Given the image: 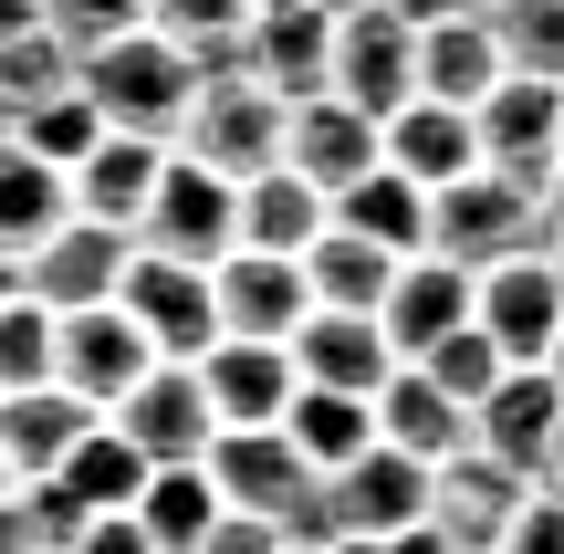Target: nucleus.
Wrapping results in <instances>:
<instances>
[{
  "label": "nucleus",
  "instance_id": "nucleus-1",
  "mask_svg": "<svg viewBox=\"0 0 564 554\" xmlns=\"http://www.w3.org/2000/svg\"><path fill=\"white\" fill-rule=\"evenodd\" d=\"M74 84L95 95V116L105 126H126V137H158V146H178V126H188V105H199V84H209V63L188 53V42H167V32H116V42H95V53L74 63Z\"/></svg>",
  "mask_w": 564,
  "mask_h": 554
},
{
  "label": "nucleus",
  "instance_id": "nucleus-2",
  "mask_svg": "<svg viewBox=\"0 0 564 554\" xmlns=\"http://www.w3.org/2000/svg\"><path fill=\"white\" fill-rule=\"evenodd\" d=\"M564 230V199L544 178H460V188H440L429 199V251H449V262H470V272H491V262H512V251H544Z\"/></svg>",
  "mask_w": 564,
  "mask_h": 554
},
{
  "label": "nucleus",
  "instance_id": "nucleus-3",
  "mask_svg": "<svg viewBox=\"0 0 564 554\" xmlns=\"http://www.w3.org/2000/svg\"><path fill=\"white\" fill-rule=\"evenodd\" d=\"M324 95L366 105V116H398L419 95V11L408 0H335V53H324Z\"/></svg>",
  "mask_w": 564,
  "mask_h": 554
},
{
  "label": "nucleus",
  "instance_id": "nucleus-4",
  "mask_svg": "<svg viewBox=\"0 0 564 554\" xmlns=\"http://www.w3.org/2000/svg\"><path fill=\"white\" fill-rule=\"evenodd\" d=\"M282 116H293V105H282L272 84H251L241 63H209L199 105H188V126H178V146L199 167H220V178H262V167H282Z\"/></svg>",
  "mask_w": 564,
  "mask_h": 554
},
{
  "label": "nucleus",
  "instance_id": "nucleus-5",
  "mask_svg": "<svg viewBox=\"0 0 564 554\" xmlns=\"http://www.w3.org/2000/svg\"><path fill=\"white\" fill-rule=\"evenodd\" d=\"M209 481L230 513H262L282 534H324V481L303 471V450L282 430H220L209 439Z\"/></svg>",
  "mask_w": 564,
  "mask_h": 554
},
{
  "label": "nucleus",
  "instance_id": "nucleus-6",
  "mask_svg": "<svg viewBox=\"0 0 564 554\" xmlns=\"http://www.w3.org/2000/svg\"><path fill=\"white\" fill-rule=\"evenodd\" d=\"M137 241L167 251V262H220V251L241 241V178H220V167H199L188 146H167L158 199H147Z\"/></svg>",
  "mask_w": 564,
  "mask_h": 554
},
{
  "label": "nucleus",
  "instance_id": "nucleus-7",
  "mask_svg": "<svg viewBox=\"0 0 564 554\" xmlns=\"http://www.w3.org/2000/svg\"><path fill=\"white\" fill-rule=\"evenodd\" d=\"M126 314L147 325V346L178 356V367H199L209 346H220V283H209V262H167V251L137 241V262H126Z\"/></svg>",
  "mask_w": 564,
  "mask_h": 554
},
{
  "label": "nucleus",
  "instance_id": "nucleus-8",
  "mask_svg": "<svg viewBox=\"0 0 564 554\" xmlns=\"http://www.w3.org/2000/svg\"><path fill=\"white\" fill-rule=\"evenodd\" d=\"M470 325L491 335V346L512 356V367H544L564 346V283H554V241L544 251H512V262L481 272V304H470Z\"/></svg>",
  "mask_w": 564,
  "mask_h": 554
},
{
  "label": "nucleus",
  "instance_id": "nucleus-9",
  "mask_svg": "<svg viewBox=\"0 0 564 554\" xmlns=\"http://www.w3.org/2000/svg\"><path fill=\"white\" fill-rule=\"evenodd\" d=\"M470 126H481V167L491 178H544L554 188V146H564V84L554 74H502L470 105Z\"/></svg>",
  "mask_w": 564,
  "mask_h": 554
},
{
  "label": "nucleus",
  "instance_id": "nucleus-10",
  "mask_svg": "<svg viewBox=\"0 0 564 554\" xmlns=\"http://www.w3.org/2000/svg\"><path fill=\"white\" fill-rule=\"evenodd\" d=\"M429 460H408V450H366V460H345L335 481H324V534H356V544H387V534H408V523H429Z\"/></svg>",
  "mask_w": 564,
  "mask_h": 554
},
{
  "label": "nucleus",
  "instance_id": "nucleus-11",
  "mask_svg": "<svg viewBox=\"0 0 564 554\" xmlns=\"http://www.w3.org/2000/svg\"><path fill=\"white\" fill-rule=\"evenodd\" d=\"M126 262H137V230H105V220L74 209V220L21 262V293H42L53 314H84V304H116L126 293Z\"/></svg>",
  "mask_w": 564,
  "mask_h": 554
},
{
  "label": "nucleus",
  "instance_id": "nucleus-12",
  "mask_svg": "<svg viewBox=\"0 0 564 554\" xmlns=\"http://www.w3.org/2000/svg\"><path fill=\"white\" fill-rule=\"evenodd\" d=\"M105 419H116L147 460H209V439H220V409H209L199 367H178V356H158V367L126 388V409H105Z\"/></svg>",
  "mask_w": 564,
  "mask_h": 554
},
{
  "label": "nucleus",
  "instance_id": "nucleus-13",
  "mask_svg": "<svg viewBox=\"0 0 564 554\" xmlns=\"http://www.w3.org/2000/svg\"><path fill=\"white\" fill-rule=\"evenodd\" d=\"M158 367V346H147V325L126 304H84V314H63V356H53V377L84 398V409H126V388Z\"/></svg>",
  "mask_w": 564,
  "mask_h": 554
},
{
  "label": "nucleus",
  "instance_id": "nucleus-14",
  "mask_svg": "<svg viewBox=\"0 0 564 554\" xmlns=\"http://www.w3.org/2000/svg\"><path fill=\"white\" fill-rule=\"evenodd\" d=\"M209 283H220V335H241V346H293V325L314 314V283L282 251H220Z\"/></svg>",
  "mask_w": 564,
  "mask_h": 554
},
{
  "label": "nucleus",
  "instance_id": "nucleus-15",
  "mask_svg": "<svg viewBox=\"0 0 564 554\" xmlns=\"http://www.w3.org/2000/svg\"><path fill=\"white\" fill-rule=\"evenodd\" d=\"M377 157H387V126L366 116V105H345V95H303L293 116H282V167L314 178L324 199H335L345 178H366Z\"/></svg>",
  "mask_w": 564,
  "mask_h": 554
},
{
  "label": "nucleus",
  "instance_id": "nucleus-16",
  "mask_svg": "<svg viewBox=\"0 0 564 554\" xmlns=\"http://www.w3.org/2000/svg\"><path fill=\"white\" fill-rule=\"evenodd\" d=\"M470 304H481V272H470V262H449V251L398 262V283H387V304H377V325H387V346H398V367H408V356H429L440 335H460Z\"/></svg>",
  "mask_w": 564,
  "mask_h": 554
},
{
  "label": "nucleus",
  "instance_id": "nucleus-17",
  "mask_svg": "<svg viewBox=\"0 0 564 554\" xmlns=\"http://www.w3.org/2000/svg\"><path fill=\"white\" fill-rule=\"evenodd\" d=\"M523 492H533L523 471L460 450V460H440V481H429V523H440L449 554H491V544L512 534V513H523Z\"/></svg>",
  "mask_w": 564,
  "mask_h": 554
},
{
  "label": "nucleus",
  "instance_id": "nucleus-18",
  "mask_svg": "<svg viewBox=\"0 0 564 554\" xmlns=\"http://www.w3.org/2000/svg\"><path fill=\"white\" fill-rule=\"evenodd\" d=\"M554 430H564V388H554V367H502V388L470 409V450L502 460V471H523V481H533V460H544Z\"/></svg>",
  "mask_w": 564,
  "mask_h": 554
},
{
  "label": "nucleus",
  "instance_id": "nucleus-19",
  "mask_svg": "<svg viewBox=\"0 0 564 554\" xmlns=\"http://www.w3.org/2000/svg\"><path fill=\"white\" fill-rule=\"evenodd\" d=\"M293 377L303 388H345V398H377L387 377H398V346H387L377 314H303L293 325Z\"/></svg>",
  "mask_w": 564,
  "mask_h": 554
},
{
  "label": "nucleus",
  "instance_id": "nucleus-20",
  "mask_svg": "<svg viewBox=\"0 0 564 554\" xmlns=\"http://www.w3.org/2000/svg\"><path fill=\"white\" fill-rule=\"evenodd\" d=\"M95 419H105V409H84L63 377H53V388H11V398H0V460H11V481H21V492H32V481H53L63 460L84 450V430H95Z\"/></svg>",
  "mask_w": 564,
  "mask_h": 554
},
{
  "label": "nucleus",
  "instance_id": "nucleus-21",
  "mask_svg": "<svg viewBox=\"0 0 564 554\" xmlns=\"http://www.w3.org/2000/svg\"><path fill=\"white\" fill-rule=\"evenodd\" d=\"M502 74H512V53L491 32V11H429L419 21V95L429 105H481Z\"/></svg>",
  "mask_w": 564,
  "mask_h": 554
},
{
  "label": "nucleus",
  "instance_id": "nucleus-22",
  "mask_svg": "<svg viewBox=\"0 0 564 554\" xmlns=\"http://www.w3.org/2000/svg\"><path fill=\"white\" fill-rule=\"evenodd\" d=\"M324 53H335V0H314V11H251L230 63L251 84H272L282 105H303V95H324Z\"/></svg>",
  "mask_w": 564,
  "mask_h": 554
},
{
  "label": "nucleus",
  "instance_id": "nucleus-23",
  "mask_svg": "<svg viewBox=\"0 0 564 554\" xmlns=\"http://www.w3.org/2000/svg\"><path fill=\"white\" fill-rule=\"evenodd\" d=\"M387 167H398V178H419L429 199H440V188H460V178H481V126H470V105L408 95L398 116H387Z\"/></svg>",
  "mask_w": 564,
  "mask_h": 554
},
{
  "label": "nucleus",
  "instance_id": "nucleus-24",
  "mask_svg": "<svg viewBox=\"0 0 564 554\" xmlns=\"http://www.w3.org/2000/svg\"><path fill=\"white\" fill-rule=\"evenodd\" d=\"M199 388L209 409H220V430H282V409H293V346H241V335H220V346L199 356Z\"/></svg>",
  "mask_w": 564,
  "mask_h": 554
},
{
  "label": "nucleus",
  "instance_id": "nucleus-25",
  "mask_svg": "<svg viewBox=\"0 0 564 554\" xmlns=\"http://www.w3.org/2000/svg\"><path fill=\"white\" fill-rule=\"evenodd\" d=\"M158 167H167L158 137H126V126H105L95 157L74 167V209H84V220H105V230H137L147 199H158Z\"/></svg>",
  "mask_w": 564,
  "mask_h": 554
},
{
  "label": "nucleus",
  "instance_id": "nucleus-26",
  "mask_svg": "<svg viewBox=\"0 0 564 554\" xmlns=\"http://www.w3.org/2000/svg\"><path fill=\"white\" fill-rule=\"evenodd\" d=\"M63 220H74V178H63L53 157H32L21 137H0V251L32 262Z\"/></svg>",
  "mask_w": 564,
  "mask_h": 554
},
{
  "label": "nucleus",
  "instance_id": "nucleus-27",
  "mask_svg": "<svg viewBox=\"0 0 564 554\" xmlns=\"http://www.w3.org/2000/svg\"><path fill=\"white\" fill-rule=\"evenodd\" d=\"M377 439L440 471V460H460V450H470V409H460V398H440L419 367H398V377L377 388Z\"/></svg>",
  "mask_w": 564,
  "mask_h": 554
},
{
  "label": "nucleus",
  "instance_id": "nucleus-28",
  "mask_svg": "<svg viewBox=\"0 0 564 554\" xmlns=\"http://www.w3.org/2000/svg\"><path fill=\"white\" fill-rule=\"evenodd\" d=\"M335 230H356V241H377V251H398V262H419V251H429V188L398 178V167L377 157L366 178L335 188Z\"/></svg>",
  "mask_w": 564,
  "mask_h": 554
},
{
  "label": "nucleus",
  "instance_id": "nucleus-29",
  "mask_svg": "<svg viewBox=\"0 0 564 554\" xmlns=\"http://www.w3.org/2000/svg\"><path fill=\"white\" fill-rule=\"evenodd\" d=\"M324 220H335V199H324L314 178L262 167V178H241V241H230V251H282V262H303Z\"/></svg>",
  "mask_w": 564,
  "mask_h": 554
},
{
  "label": "nucleus",
  "instance_id": "nucleus-30",
  "mask_svg": "<svg viewBox=\"0 0 564 554\" xmlns=\"http://www.w3.org/2000/svg\"><path fill=\"white\" fill-rule=\"evenodd\" d=\"M282 439L303 450V471L335 481L345 460L377 450V398H345V388H293V409H282Z\"/></svg>",
  "mask_w": 564,
  "mask_h": 554
},
{
  "label": "nucleus",
  "instance_id": "nucleus-31",
  "mask_svg": "<svg viewBox=\"0 0 564 554\" xmlns=\"http://www.w3.org/2000/svg\"><path fill=\"white\" fill-rule=\"evenodd\" d=\"M220 513H230V502H220V481H209V460H158L147 492H137V534L158 554H199Z\"/></svg>",
  "mask_w": 564,
  "mask_h": 554
},
{
  "label": "nucleus",
  "instance_id": "nucleus-32",
  "mask_svg": "<svg viewBox=\"0 0 564 554\" xmlns=\"http://www.w3.org/2000/svg\"><path fill=\"white\" fill-rule=\"evenodd\" d=\"M147 471H158V460H147L137 439L116 430V419H95V430H84V450H74V460L53 471V492L74 502V513H137Z\"/></svg>",
  "mask_w": 564,
  "mask_h": 554
},
{
  "label": "nucleus",
  "instance_id": "nucleus-33",
  "mask_svg": "<svg viewBox=\"0 0 564 554\" xmlns=\"http://www.w3.org/2000/svg\"><path fill=\"white\" fill-rule=\"evenodd\" d=\"M303 283H314V304H324V314H377V304H387V283H398V251H377V241H356V230L324 220V230H314V251H303Z\"/></svg>",
  "mask_w": 564,
  "mask_h": 554
},
{
  "label": "nucleus",
  "instance_id": "nucleus-34",
  "mask_svg": "<svg viewBox=\"0 0 564 554\" xmlns=\"http://www.w3.org/2000/svg\"><path fill=\"white\" fill-rule=\"evenodd\" d=\"M74 63H84V53L53 32V21H42V32H21V42H0V126H21L42 95H63V84H74Z\"/></svg>",
  "mask_w": 564,
  "mask_h": 554
},
{
  "label": "nucleus",
  "instance_id": "nucleus-35",
  "mask_svg": "<svg viewBox=\"0 0 564 554\" xmlns=\"http://www.w3.org/2000/svg\"><path fill=\"white\" fill-rule=\"evenodd\" d=\"M53 356H63V314L42 293H11L0 304V398L11 388H53Z\"/></svg>",
  "mask_w": 564,
  "mask_h": 554
},
{
  "label": "nucleus",
  "instance_id": "nucleus-36",
  "mask_svg": "<svg viewBox=\"0 0 564 554\" xmlns=\"http://www.w3.org/2000/svg\"><path fill=\"white\" fill-rule=\"evenodd\" d=\"M0 137H21V146H32V157H53L63 178H74V167L95 157L105 116H95V95H84V84H63V95H42V105H32V116H21V126H0Z\"/></svg>",
  "mask_w": 564,
  "mask_h": 554
},
{
  "label": "nucleus",
  "instance_id": "nucleus-37",
  "mask_svg": "<svg viewBox=\"0 0 564 554\" xmlns=\"http://www.w3.org/2000/svg\"><path fill=\"white\" fill-rule=\"evenodd\" d=\"M408 367H419V377H429V388H440V398H460V409H481V398L502 388V367H512V356L491 346L481 325H460V335H440V346H429V356H408Z\"/></svg>",
  "mask_w": 564,
  "mask_h": 554
},
{
  "label": "nucleus",
  "instance_id": "nucleus-38",
  "mask_svg": "<svg viewBox=\"0 0 564 554\" xmlns=\"http://www.w3.org/2000/svg\"><path fill=\"white\" fill-rule=\"evenodd\" d=\"M147 32L188 42L199 63H230V53H241V32H251V0H147Z\"/></svg>",
  "mask_w": 564,
  "mask_h": 554
},
{
  "label": "nucleus",
  "instance_id": "nucleus-39",
  "mask_svg": "<svg viewBox=\"0 0 564 554\" xmlns=\"http://www.w3.org/2000/svg\"><path fill=\"white\" fill-rule=\"evenodd\" d=\"M491 32H502L512 74H554V84H564V0H502Z\"/></svg>",
  "mask_w": 564,
  "mask_h": 554
},
{
  "label": "nucleus",
  "instance_id": "nucleus-40",
  "mask_svg": "<svg viewBox=\"0 0 564 554\" xmlns=\"http://www.w3.org/2000/svg\"><path fill=\"white\" fill-rule=\"evenodd\" d=\"M42 21H53L74 53H95V42L137 32V21H147V0H42Z\"/></svg>",
  "mask_w": 564,
  "mask_h": 554
},
{
  "label": "nucleus",
  "instance_id": "nucleus-41",
  "mask_svg": "<svg viewBox=\"0 0 564 554\" xmlns=\"http://www.w3.org/2000/svg\"><path fill=\"white\" fill-rule=\"evenodd\" d=\"M502 554H564V492H544V481H533L523 513H512V534H502Z\"/></svg>",
  "mask_w": 564,
  "mask_h": 554
},
{
  "label": "nucleus",
  "instance_id": "nucleus-42",
  "mask_svg": "<svg viewBox=\"0 0 564 554\" xmlns=\"http://www.w3.org/2000/svg\"><path fill=\"white\" fill-rule=\"evenodd\" d=\"M199 554H282V523H262V513H220Z\"/></svg>",
  "mask_w": 564,
  "mask_h": 554
},
{
  "label": "nucleus",
  "instance_id": "nucleus-43",
  "mask_svg": "<svg viewBox=\"0 0 564 554\" xmlns=\"http://www.w3.org/2000/svg\"><path fill=\"white\" fill-rule=\"evenodd\" d=\"M74 554H158L137 534V513H84V534H74Z\"/></svg>",
  "mask_w": 564,
  "mask_h": 554
},
{
  "label": "nucleus",
  "instance_id": "nucleus-44",
  "mask_svg": "<svg viewBox=\"0 0 564 554\" xmlns=\"http://www.w3.org/2000/svg\"><path fill=\"white\" fill-rule=\"evenodd\" d=\"M21 32H42V0H0V42H21Z\"/></svg>",
  "mask_w": 564,
  "mask_h": 554
},
{
  "label": "nucleus",
  "instance_id": "nucleus-45",
  "mask_svg": "<svg viewBox=\"0 0 564 554\" xmlns=\"http://www.w3.org/2000/svg\"><path fill=\"white\" fill-rule=\"evenodd\" d=\"M533 481H544V492H564V430L544 439V460H533Z\"/></svg>",
  "mask_w": 564,
  "mask_h": 554
},
{
  "label": "nucleus",
  "instance_id": "nucleus-46",
  "mask_svg": "<svg viewBox=\"0 0 564 554\" xmlns=\"http://www.w3.org/2000/svg\"><path fill=\"white\" fill-rule=\"evenodd\" d=\"M408 11L429 21V11H502V0H408Z\"/></svg>",
  "mask_w": 564,
  "mask_h": 554
},
{
  "label": "nucleus",
  "instance_id": "nucleus-47",
  "mask_svg": "<svg viewBox=\"0 0 564 554\" xmlns=\"http://www.w3.org/2000/svg\"><path fill=\"white\" fill-rule=\"evenodd\" d=\"M282 554H335V534H282Z\"/></svg>",
  "mask_w": 564,
  "mask_h": 554
},
{
  "label": "nucleus",
  "instance_id": "nucleus-48",
  "mask_svg": "<svg viewBox=\"0 0 564 554\" xmlns=\"http://www.w3.org/2000/svg\"><path fill=\"white\" fill-rule=\"evenodd\" d=\"M11 293H21V262H11V251H0V304H11Z\"/></svg>",
  "mask_w": 564,
  "mask_h": 554
},
{
  "label": "nucleus",
  "instance_id": "nucleus-49",
  "mask_svg": "<svg viewBox=\"0 0 564 554\" xmlns=\"http://www.w3.org/2000/svg\"><path fill=\"white\" fill-rule=\"evenodd\" d=\"M251 11H314V0H251Z\"/></svg>",
  "mask_w": 564,
  "mask_h": 554
},
{
  "label": "nucleus",
  "instance_id": "nucleus-50",
  "mask_svg": "<svg viewBox=\"0 0 564 554\" xmlns=\"http://www.w3.org/2000/svg\"><path fill=\"white\" fill-rule=\"evenodd\" d=\"M11 492H21V481H11V460H0V502H11Z\"/></svg>",
  "mask_w": 564,
  "mask_h": 554
},
{
  "label": "nucleus",
  "instance_id": "nucleus-51",
  "mask_svg": "<svg viewBox=\"0 0 564 554\" xmlns=\"http://www.w3.org/2000/svg\"><path fill=\"white\" fill-rule=\"evenodd\" d=\"M554 283H564V230H554Z\"/></svg>",
  "mask_w": 564,
  "mask_h": 554
},
{
  "label": "nucleus",
  "instance_id": "nucleus-52",
  "mask_svg": "<svg viewBox=\"0 0 564 554\" xmlns=\"http://www.w3.org/2000/svg\"><path fill=\"white\" fill-rule=\"evenodd\" d=\"M554 199H564V146H554Z\"/></svg>",
  "mask_w": 564,
  "mask_h": 554
},
{
  "label": "nucleus",
  "instance_id": "nucleus-53",
  "mask_svg": "<svg viewBox=\"0 0 564 554\" xmlns=\"http://www.w3.org/2000/svg\"><path fill=\"white\" fill-rule=\"evenodd\" d=\"M544 367H554V388H564V346H554V356H544Z\"/></svg>",
  "mask_w": 564,
  "mask_h": 554
},
{
  "label": "nucleus",
  "instance_id": "nucleus-54",
  "mask_svg": "<svg viewBox=\"0 0 564 554\" xmlns=\"http://www.w3.org/2000/svg\"><path fill=\"white\" fill-rule=\"evenodd\" d=\"M491 554H502V544H491Z\"/></svg>",
  "mask_w": 564,
  "mask_h": 554
}]
</instances>
